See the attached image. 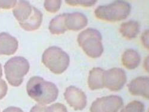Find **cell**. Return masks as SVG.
<instances>
[{"label": "cell", "mask_w": 149, "mask_h": 112, "mask_svg": "<svg viewBox=\"0 0 149 112\" xmlns=\"http://www.w3.org/2000/svg\"><path fill=\"white\" fill-rule=\"evenodd\" d=\"M26 90L31 98L40 104L44 106L56 101L58 95L57 86L40 77H33L29 80Z\"/></svg>", "instance_id": "6da1fadb"}, {"label": "cell", "mask_w": 149, "mask_h": 112, "mask_svg": "<svg viewBox=\"0 0 149 112\" xmlns=\"http://www.w3.org/2000/svg\"><path fill=\"white\" fill-rule=\"evenodd\" d=\"M20 26L26 31L38 29L42 23V13L26 1H19L13 10Z\"/></svg>", "instance_id": "7a4b0ae2"}, {"label": "cell", "mask_w": 149, "mask_h": 112, "mask_svg": "<svg viewBox=\"0 0 149 112\" xmlns=\"http://www.w3.org/2000/svg\"><path fill=\"white\" fill-rule=\"evenodd\" d=\"M102 40L100 32L93 28H88L81 32L77 39L79 46L86 54L94 58L100 57L103 53Z\"/></svg>", "instance_id": "3957f363"}, {"label": "cell", "mask_w": 149, "mask_h": 112, "mask_svg": "<svg viewBox=\"0 0 149 112\" xmlns=\"http://www.w3.org/2000/svg\"><path fill=\"white\" fill-rule=\"evenodd\" d=\"M42 61L53 73L61 74L69 67L70 57L61 48L53 46L45 49L42 56Z\"/></svg>", "instance_id": "277c9868"}, {"label": "cell", "mask_w": 149, "mask_h": 112, "mask_svg": "<svg viewBox=\"0 0 149 112\" xmlns=\"http://www.w3.org/2000/svg\"><path fill=\"white\" fill-rule=\"evenodd\" d=\"M131 5L123 1H116L107 6H98L95 10V15L99 19L108 22L124 20L130 15Z\"/></svg>", "instance_id": "5b68a950"}, {"label": "cell", "mask_w": 149, "mask_h": 112, "mask_svg": "<svg viewBox=\"0 0 149 112\" xmlns=\"http://www.w3.org/2000/svg\"><path fill=\"white\" fill-rule=\"evenodd\" d=\"M29 68V63L25 58L12 57L4 65L6 78L11 86H19L22 83L23 77L28 73Z\"/></svg>", "instance_id": "8992f818"}, {"label": "cell", "mask_w": 149, "mask_h": 112, "mask_svg": "<svg viewBox=\"0 0 149 112\" xmlns=\"http://www.w3.org/2000/svg\"><path fill=\"white\" fill-rule=\"evenodd\" d=\"M123 106V99L120 97L111 95L97 98L92 103L90 112H118Z\"/></svg>", "instance_id": "52a82bcc"}, {"label": "cell", "mask_w": 149, "mask_h": 112, "mask_svg": "<svg viewBox=\"0 0 149 112\" xmlns=\"http://www.w3.org/2000/svg\"><path fill=\"white\" fill-rule=\"evenodd\" d=\"M127 81L126 73L120 68H112L103 73L104 87L111 91L120 90Z\"/></svg>", "instance_id": "ba28073f"}, {"label": "cell", "mask_w": 149, "mask_h": 112, "mask_svg": "<svg viewBox=\"0 0 149 112\" xmlns=\"http://www.w3.org/2000/svg\"><path fill=\"white\" fill-rule=\"evenodd\" d=\"M64 96L66 101L74 110H82L86 106V96L84 92L74 86L66 88Z\"/></svg>", "instance_id": "9c48e42d"}, {"label": "cell", "mask_w": 149, "mask_h": 112, "mask_svg": "<svg viewBox=\"0 0 149 112\" xmlns=\"http://www.w3.org/2000/svg\"><path fill=\"white\" fill-rule=\"evenodd\" d=\"M149 78L147 77H140L131 81L128 85V90L133 95L142 96L146 99L149 98Z\"/></svg>", "instance_id": "30bf717a"}, {"label": "cell", "mask_w": 149, "mask_h": 112, "mask_svg": "<svg viewBox=\"0 0 149 112\" xmlns=\"http://www.w3.org/2000/svg\"><path fill=\"white\" fill-rule=\"evenodd\" d=\"M17 40L8 33H0V55L14 54L18 48Z\"/></svg>", "instance_id": "8fae6325"}, {"label": "cell", "mask_w": 149, "mask_h": 112, "mask_svg": "<svg viewBox=\"0 0 149 112\" xmlns=\"http://www.w3.org/2000/svg\"><path fill=\"white\" fill-rule=\"evenodd\" d=\"M65 23L67 29L78 31L87 25L88 19L84 14L74 12L73 13H66Z\"/></svg>", "instance_id": "7c38bea8"}, {"label": "cell", "mask_w": 149, "mask_h": 112, "mask_svg": "<svg viewBox=\"0 0 149 112\" xmlns=\"http://www.w3.org/2000/svg\"><path fill=\"white\" fill-rule=\"evenodd\" d=\"M104 70L100 67H94L90 71L88 83L91 90L104 88L103 73Z\"/></svg>", "instance_id": "4fadbf2b"}, {"label": "cell", "mask_w": 149, "mask_h": 112, "mask_svg": "<svg viewBox=\"0 0 149 112\" xmlns=\"http://www.w3.org/2000/svg\"><path fill=\"white\" fill-rule=\"evenodd\" d=\"M123 65L128 69L132 70L137 67L141 61L139 53L133 49H128L123 53L122 57Z\"/></svg>", "instance_id": "5bb4252c"}, {"label": "cell", "mask_w": 149, "mask_h": 112, "mask_svg": "<svg viewBox=\"0 0 149 112\" xmlns=\"http://www.w3.org/2000/svg\"><path fill=\"white\" fill-rule=\"evenodd\" d=\"M119 31L122 36L128 40L135 38L140 32L139 23L134 20H130L121 24Z\"/></svg>", "instance_id": "9a60e30c"}, {"label": "cell", "mask_w": 149, "mask_h": 112, "mask_svg": "<svg viewBox=\"0 0 149 112\" xmlns=\"http://www.w3.org/2000/svg\"><path fill=\"white\" fill-rule=\"evenodd\" d=\"M66 16V13L59 15L50 21L48 29L52 34H63L68 30L65 23Z\"/></svg>", "instance_id": "2e32d148"}, {"label": "cell", "mask_w": 149, "mask_h": 112, "mask_svg": "<svg viewBox=\"0 0 149 112\" xmlns=\"http://www.w3.org/2000/svg\"><path fill=\"white\" fill-rule=\"evenodd\" d=\"M144 104L140 101H133L123 107L120 112H144Z\"/></svg>", "instance_id": "e0dca14e"}, {"label": "cell", "mask_w": 149, "mask_h": 112, "mask_svg": "<svg viewBox=\"0 0 149 112\" xmlns=\"http://www.w3.org/2000/svg\"><path fill=\"white\" fill-rule=\"evenodd\" d=\"M61 4V1L60 0H55V1H49L46 0L44 2V6L45 10L50 13H56L60 9Z\"/></svg>", "instance_id": "ac0fdd59"}, {"label": "cell", "mask_w": 149, "mask_h": 112, "mask_svg": "<svg viewBox=\"0 0 149 112\" xmlns=\"http://www.w3.org/2000/svg\"><path fill=\"white\" fill-rule=\"evenodd\" d=\"M45 112H68L66 107L61 103H55L46 107Z\"/></svg>", "instance_id": "d6986e66"}, {"label": "cell", "mask_w": 149, "mask_h": 112, "mask_svg": "<svg viewBox=\"0 0 149 112\" xmlns=\"http://www.w3.org/2000/svg\"><path fill=\"white\" fill-rule=\"evenodd\" d=\"M66 3L72 6H80L85 7H88L94 6L96 4L97 1H90H90H69V0H67Z\"/></svg>", "instance_id": "ffe728a7"}, {"label": "cell", "mask_w": 149, "mask_h": 112, "mask_svg": "<svg viewBox=\"0 0 149 112\" xmlns=\"http://www.w3.org/2000/svg\"><path fill=\"white\" fill-rule=\"evenodd\" d=\"M17 4V1H0V9H10Z\"/></svg>", "instance_id": "44dd1931"}, {"label": "cell", "mask_w": 149, "mask_h": 112, "mask_svg": "<svg viewBox=\"0 0 149 112\" xmlns=\"http://www.w3.org/2000/svg\"><path fill=\"white\" fill-rule=\"evenodd\" d=\"M8 90V86L6 82L0 79V99H3L7 94Z\"/></svg>", "instance_id": "7402d4cb"}, {"label": "cell", "mask_w": 149, "mask_h": 112, "mask_svg": "<svg viewBox=\"0 0 149 112\" xmlns=\"http://www.w3.org/2000/svg\"><path fill=\"white\" fill-rule=\"evenodd\" d=\"M46 107L44 105L36 104L31 109L30 112H45Z\"/></svg>", "instance_id": "603a6c76"}, {"label": "cell", "mask_w": 149, "mask_h": 112, "mask_svg": "<svg viewBox=\"0 0 149 112\" xmlns=\"http://www.w3.org/2000/svg\"><path fill=\"white\" fill-rule=\"evenodd\" d=\"M142 42L144 46L148 49V30H146L142 34Z\"/></svg>", "instance_id": "cb8c5ba5"}, {"label": "cell", "mask_w": 149, "mask_h": 112, "mask_svg": "<svg viewBox=\"0 0 149 112\" xmlns=\"http://www.w3.org/2000/svg\"><path fill=\"white\" fill-rule=\"evenodd\" d=\"M3 112H23V111L19 107L11 106L4 110Z\"/></svg>", "instance_id": "d4e9b609"}, {"label": "cell", "mask_w": 149, "mask_h": 112, "mask_svg": "<svg viewBox=\"0 0 149 112\" xmlns=\"http://www.w3.org/2000/svg\"><path fill=\"white\" fill-rule=\"evenodd\" d=\"M3 76V71H2V67H1V65L0 64V78H1Z\"/></svg>", "instance_id": "484cf974"}]
</instances>
